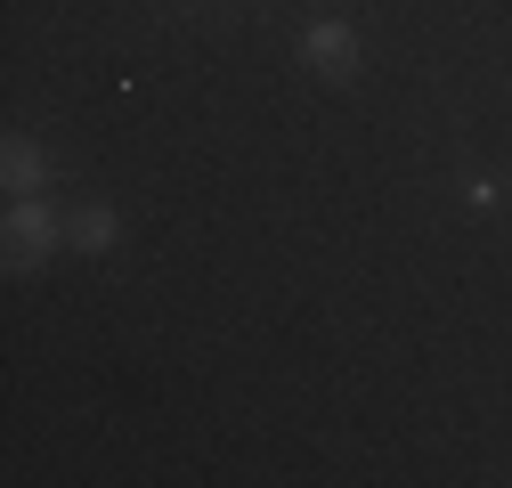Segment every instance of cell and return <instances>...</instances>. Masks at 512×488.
I'll return each mask as SVG.
<instances>
[{
  "instance_id": "obj_3",
  "label": "cell",
  "mask_w": 512,
  "mask_h": 488,
  "mask_svg": "<svg viewBox=\"0 0 512 488\" xmlns=\"http://www.w3.org/2000/svg\"><path fill=\"white\" fill-rule=\"evenodd\" d=\"M0 179H9V196H41V179H49L41 147H33V139H9V155H0Z\"/></svg>"
},
{
  "instance_id": "obj_1",
  "label": "cell",
  "mask_w": 512,
  "mask_h": 488,
  "mask_svg": "<svg viewBox=\"0 0 512 488\" xmlns=\"http://www.w3.org/2000/svg\"><path fill=\"white\" fill-rule=\"evenodd\" d=\"M57 236H66V228H57V212H49L41 196H17L9 220H0V261H9V269H33V261H49Z\"/></svg>"
},
{
  "instance_id": "obj_4",
  "label": "cell",
  "mask_w": 512,
  "mask_h": 488,
  "mask_svg": "<svg viewBox=\"0 0 512 488\" xmlns=\"http://www.w3.org/2000/svg\"><path fill=\"white\" fill-rule=\"evenodd\" d=\"M66 236L82 244V253H114V244H122V220H114L106 204H90V212H82V220H74Z\"/></svg>"
},
{
  "instance_id": "obj_2",
  "label": "cell",
  "mask_w": 512,
  "mask_h": 488,
  "mask_svg": "<svg viewBox=\"0 0 512 488\" xmlns=\"http://www.w3.org/2000/svg\"><path fill=\"white\" fill-rule=\"evenodd\" d=\"M301 57H309V74H326V82H350L366 49H358V33H350V25H334V17H326V25H309V33H301Z\"/></svg>"
}]
</instances>
